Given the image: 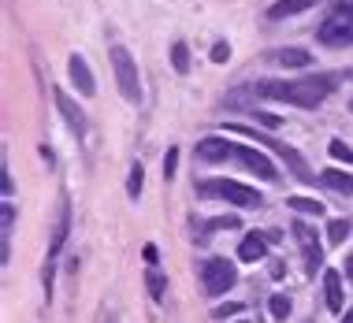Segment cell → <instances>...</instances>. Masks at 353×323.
<instances>
[{"mask_svg": "<svg viewBox=\"0 0 353 323\" xmlns=\"http://www.w3.org/2000/svg\"><path fill=\"white\" fill-rule=\"evenodd\" d=\"M320 0H275L268 8V19H290V15H301L309 12V8H316Z\"/></svg>", "mask_w": 353, "mask_h": 323, "instance_id": "obj_12", "label": "cell"}, {"mask_svg": "<svg viewBox=\"0 0 353 323\" xmlns=\"http://www.w3.org/2000/svg\"><path fill=\"white\" fill-rule=\"evenodd\" d=\"M197 197H223L227 205H242V208H261L264 197L256 189L242 186V183H231V178H216V183H201L197 186Z\"/></svg>", "mask_w": 353, "mask_h": 323, "instance_id": "obj_3", "label": "cell"}, {"mask_svg": "<svg viewBox=\"0 0 353 323\" xmlns=\"http://www.w3.org/2000/svg\"><path fill=\"white\" fill-rule=\"evenodd\" d=\"M12 223H15V205H8L0 208V242H8V234H12Z\"/></svg>", "mask_w": 353, "mask_h": 323, "instance_id": "obj_24", "label": "cell"}, {"mask_svg": "<svg viewBox=\"0 0 353 323\" xmlns=\"http://www.w3.org/2000/svg\"><path fill=\"white\" fill-rule=\"evenodd\" d=\"M294 238H298L301 253H305V268H309V275H316V271H320V264H323V249H320L316 234H312L305 223H294Z\"/></svg>", "mask_w": 353, "mask_h": 323, "instance_id": "obj_7", "label": "cell"}, {"mask_svg": "<svg viewBox=\"0 0 353 323\" xmlns=\"http://www.w3.org/2000/svg\"><path fill=\"white\" fill-rule=\"evenodd\" d=\"M238 282V268L231 260H223V256H212V260L201 264V286L208 298H219V293H227Z\"/></svg>", "mask_w": 353, "mask_h": 323, "instance_id": "obj_4", "label": "cell"}, {"mask_svg": "<svg viewBox=\"0 0 353 323\" xmlns=\"http://www.w3.org/2000/svg\"><path fill=\"white\" fill-rule=\"evenodd\" d=\"M212 60L216 63H227V60H231V45H223V41L212 45Z\"/></svg>", "mask_w": 353, "mask_h": 323, "instance_id": "obj_29", "label": "cell"}, {"mask_svg": "<svg viewBox=\"0 0 353 323\" xmlns=\"http://www.w3.org/2000/svg\"><path fill=\"white\" fill-rule=\"evenodd\" d=\"M112 67H116V82H119V90H123V97L127 101H141V82H138V63H134V56H130L123 45H112Z\"/></svg>", "mask_w": 353, "mask_h": 323, "instance_id": "obj_5", "label": "cell"}, {"mask_svg": "<svg viewBox=\"0 0 353 323\" xmlns=\"http://www.w3.org/2000/svg\"><path fill=\"white\" fill-rule=\"evenodd\" d=\"M238 227H242V220H238V216H216V220H208V223H197V234H194V238L205 242L212 231H238Z\"/></svg>", "mask_w": 353, "mask_h": 323, "instance_id": "obj_13", "label": "cell"}, {"mask_svg": "<svg viewBox=\"0 0 353 323\" xmlns=\"http://www.w3.org/2000/svg\"><path fill=\"white\" fill-rule=\"evenodd\" d=\"M256 123H264L268 130H275L279 127V116H272V112H256Z\"/></svg>", "mask_w": 353, "mask_h": 323, "instance_id": "obj_30", "label": "cell"}, {"mask_svg": "<svg viewBox=\"0 0 353 323\" xmlns=\"http://www.w3.org/2000/svg\"><path fill=\"white\" fill-rule=\"evenodd\" d=\"M316 41L327 49H346L353 45V0H339L327 12V19L316 26Z\"/></svg>", "mask_w": 353, "mask_h": 323, "instance_id": "obj_2", "label": "cell"}, {"mask_svg": "<svg viewBox=\"0 0 353 323\" xmlns=\"http://www.w3.org/2000/svg\"><path fill=\"white\" fill-rule=\"evenodd\" d=\"M52 97H56V104H60V112H63V119H68V127H71V134H85V112L79 108V104H74L68 93L63 90H52Z\"/></svg>", "mask_w": 353, "mask_h": 323, "instance_id": "obj_10", "label": "cell"}, {"mask_svg": "<svg viewBox=\"0 0 353 323\" xmlns=\"http://www.w3.org/2000/svg\"><path fill=\"white\" fill-rule=\"evenodd\" d=\"M68 227H71V208H68V201H63L60 205V216H56V227H52L49 256H45V290H52V268H56V256H60L63 242H68Z\"/></svg>", "mask_w": 353, "mask_h": 323, "instance_id": "obj_6", "label": "cell"}, {"mask_svg": "<svg viewBox=\"0 0 353 323\" xmlns=\"http://www.w3.org/2000/svg\"><path fill=\"white\" fill-rule=\"evenodd\" d=\"M197 160L205 164H219V160H234V145L223 138H201L197 141Z\"/></svg>", "mask_w": 353, "mask_h": 323, "instance_id": "obj_9", "label": "cell"}, {"mask_svg": "<svg viewBox=\"0 0 353 323\" xmlns=\"http://www.w3.org/2000/svg\"><path fill=\"white\" fill-rule=\"evenodd\" d=\"M286 205L298 208V212H305V216H320V212H323V205H320V201H312V197H290Z\"/></svg>", "mask_w": 353, "mask_h": 323, "instance_id": "obj_22", "label": "cell"}, {"mask_svg": "<svg viewBox=\"0 0 353 323\" xmlns=\"http://www.w3.org/2000/svg\"><path fill=\"white\" fill-rule=\"evenodd\" d=\"M171 67H175L179 74L190 71V49H186V41H175V45H171Z\"/></svg>", "mask_w": 353, "mask_h": 323, "instance_id": "obj_19", "label": "cell"}, {"mask_svg": "<svg viewBox=\"0 0 353 323\" xmlns=\"http://www.w3.org/2000/svg\"><path fill=\"white\" fill-rule=\"evenodd\" d=\"M342 323H353V309H350V312H346V320H342Z\"/></svg>", "mask_w": 353, "mask_h": 323, "instance_id": "obj_33", "label": "cell"}, {"mask_svg": "<svg viewBox=\"0 0 353 323\" xmlns=\"http://www.w3.org/2000/svg\"><path fill=\"white\" fill-rule=\"evenodd\" d=\"M339 74H309V79H298V82H275V79H264V82H253L256 97L264 101H286L294 108H320L331 93L339 90Z\"/></svg>", "mask_w": 353, "mask_h": 323, "instance_id": "obj_1", "label": "cell"}, {"mask_svg": "<svg viewBox=\"0 0 353 323\" xmlns=\"http://www.w3.org/2000/svg\"><path fill=\"white\" fill-rule=\"evenodd\" d=\"M141 256H145V264H149V268H157V260H160L157 245H145V253H141Z\"/></svg>", "mask_w": 353, "mask_h": 323, "instance_id": "obj_31", "label": "cell"}, {"mask_svg": "<svg viewBox=\"0 0 353 323\" xmlns=\"http://www.w3.org/2000/svg\"><path fill=\"white\" fill-rule=\"evenodd\" d=\"M145 290H149V298H152V301H164L168 279H164V271H160V268H149V275H145Z\"/></svg>", "mask_w": 353, "mask_h": 323, "instance_id": "obj_18", "label": "cell"}, {"mask_svg": "<svg viewBox=\"0 0 353 323\" xmlns=\"http://www.w3.org/2000/svg\"><path fill=\"white\" fill-rule=\"evenodd\" d=\"M238 312H242V305H238V301H227V305H219V309H216V320H227V316H238Z\"/></svg>", "mask_w": 353, "mask_h": 323, "instance_id": "obj_28", "label": "cell"}, {"mask_svg": "<svg viewBox=\"0 0 353 323\" xmlns=\"http://www.w3.org/2000/svg\"><path fill=\"white\" fill-rule=\"evenodd\" d=\"M234 160H238L242 167H250L253 175L268 178V183H272V178H279V175H275V164H272V160L264 156V153H256V149H250V145H234Z\"/></svg>", "mask_w": 353, "mask_h": 323, "instance_id": "obj_8", "label": "cell"}, {"mask_svg": "<svg viewBox=\"0 0 353 323\" xmlns=\"http://www.w3.org/2000/svg\"><path fill=\"white\" fill-rule=\"evenodd\" d=\"M264 249H268V242H264V234H245L242 245H238V256H242L245 264H256L264 256Z\"/></svg>", "mask_w": 353, "mask_h": 323, "instance_id": "obj_14", "label": "cell"}, {"mask_svg": "<svg viewBox=\"0 0 353 323\" xmlns=\"http://www.w3.org/2000/svg\"><path fill=\"white\" fill-rule=\"evenodd\" d=\"M331 156H335V160H346V164H353V149L346 145V141H331Z\"/></svg>", "mask_w": 353, "mask_h": 323, "instance_id": "obj_26", "label": "cell"}, {"mask_svg": "<svg viewBox=\"0 0 353 323\" xmlns=\"http://www.w3.org/2000/svg\"><path fill=\"white\" fill-rule=\"evenodd\" d=\"M268 309H272L275 320H286V316H290V298H286V293H272Z\"/></svg>", "mask_w": 353, "mask_h": 323, "instance_id": "obj_23", "label": "cell"}, {"mask_svg": "<svg viewBox=\"0 0 353 323\" xmlns=\"http://www.w3.org/2000/svg\"><path fill=\"white\" fill-rule=\"evenodd\" d=\"M68 71H71V82L79 85V93H82V97H93V93H97L93 71H90V63H85L82 56H71V60H68Z\"/></svg>", "mask_w": 353, "mask_h": 323, "instance_id": "obj_11", "label": "cell"}, {"mask_svg": "<svg viewBox=\"0 0 353 323\" xmlns=\"http://www.w3.org/2000/svg\"><path fill=\"white\" fill-rule=\"evenodd\" d=\"M250 101H256V90H253V82H250V85H242V90H234L231 97H227V104H231V108H245Z\"/></svg>", "mask_w": 353, "mask_h": 323, "instance_id": "obj_21", "label": "cell"}, {"mask_svg": "<svg viewBox=\"0 0 353 323\" xmlns=\"http://www.w3.org/2000/svg\"><path fill=\"white\" fill-rule=\"evenodd\" d=\"M350 108H353V104H350Z\"/></svg>", "mask_w": 353, "mask_h": 323, "instance_id": "obj_34", "label": "cell"}, {"mask_svg": "<svg viewBox=\"0 0 353 323\" xmlns=\"http://www.w3.org/2000/svg\"><path fill=\"white\" fill-rule=\"evenodd\" d=\"M141 183H145V167L134 164V167H130V178H127V194H130V201H138V197H141Z\"/></svg>", "mask_w": 353, "mask_h": 323, "instance_id": "obj_20", "label": "cell"}, {"mask_svg": "<svg viewBox=\"0 0 353 323\" xmlns=\"http://www.w3.org/2000/svg\"><path fill=\"white\" fill-rule=\"evenodd\" d=\"M175 167H179V149H168V156H164V178H175Z\"/></svg>", "mask_w": 353, "mask_h": 323, "instance_id": "obj_27", "label": "cell"}, {"mask_svg": "<svg viewBox=\"0 0 353 323\" xmlns=\"http://www.w3.org/2000/svg\"><path fill=\"white\" fill-rule=\"evenodd\" d=\"M320 183L327 189H335V194H353V175H342V171H335V167L320 171Z\"/></svg>", "mask_w": 353, "mask_h": 323, "instance_id": "obj_16", "label": "cell"}, {"mask_svg": "<svg viewBox=\"0 0 353 323\" xmlns=\"http://www.w3.org/2000/svg\"><path fill=\"white\" fill-rule=\"evenodd\" d=\"M323 293H327V309L331 312H342V275L339 271L323 275Z\"/></svg>", "mask_w": 353, "mask_h": 323, "instance_id": "obj_15", "label": "cell"}, {"mask_svg": "<svg viewBox=\"0 0 353 323\" xmlns=\"http://www.w3.org/2000/svg\"><path fill=\"white\" fill-rule=\"evenodd\" d=\"M346 279H350V282H353V253H350V256H346Z\"/></svg>", "mask_w": 353, "mask_h": 323, "instance_id": "obj_32", "label": "cell"}, {"mask_svg": "<svg viewBox=\"0 0 353 323\" xmlns=\"http://www.w3.org/2000/svg\"><path fill=\"white\" fill-rule=\"evenodd\" d=\"M346 234H350V223H346V220H331V223H327L331 245H342V242H346Z\"/></svg>", "mask_w": 353, "mask_h": 323, "instance_id": "obj_25", "label": "cell"}, {"mask_svg": "<svg viewBox=\"0 0 353 323\" xmlns=\"http://www.w3.org/2000/svg\"><path fill=\"white\" fill-rule=\"evenodd\" d=\"M275 60H279L283 67H309L312 56L305 49H279V52H275Z\"/></svg>", "mask_w": 353, "mask_h": 323, "instance_id": "obj_17", "label": "cell"}]
</instances>
